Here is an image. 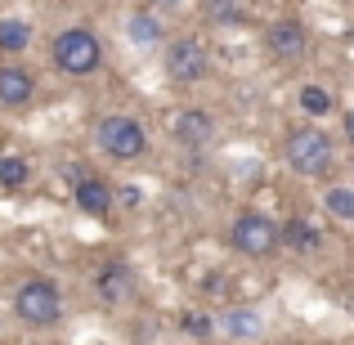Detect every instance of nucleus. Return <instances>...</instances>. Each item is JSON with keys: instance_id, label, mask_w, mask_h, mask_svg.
Returning a JSON list of instances; mask_svg holds the SVG:
<instances>
[{"instance_id": "39448f33", "label": "nucleus", "mask_w": 354, "mask_h": 345, "mask_svg": "<svg viewBox=\"0 0 354 345\" xmlns=\"http://www.w3.org/2000/svg\"><path fill=\"white\" fill-rule=\"evenodd\" d=\"M229 242H234L242 256L265 260V256H274V251L283 247V229H278L269 216H260V211H242L234 225H229Z\"/></svg>"}, {"instance_id": "423d86ee", "label": "nucleus", "mask_w": 354, "mask_h": 345, "mask_svg": "<svg viewBox=\"0 0 354 345\" xmlns=\"http://www.w3.org/2000/svg\"><path fill=\"white\" fill-rule=\"evenodd\" d=\"M162 68L171 81H184V86H198L202 77H211V54L202 41H193V36H180V41L166 45L162 54Z\"/></svg>"}, {"instance_id": "ddd939ff", "label": "nucleus", "mask_w": 354, "mask_h": 345, "mask_svg": "<svg viewBox=\"0 0 354 345\" xmlns=\"http://www.w3.org/2000/svg\"><path fill=\"white\" fill-rule=\"evenodd\" d=\"M319 238L323 233L310 225V220H301V216H292L283 225V247H292V251H319Z\"/></svg>"}, {"instance_id": "6ab92c4d", "label": "nucleus", "mask_w": 354, "mask_h": 345, "mask_svg": "<svg viewBox=\"0 0 354 345\" xmlns=\"http://www.w3.org/2000/svg\"><path fill=\"white\" fill-rule=\"evenodd\" d=\"M332 104H337V99H332L323 86H301V108H305L310 117H328Z\"/></svg>"}, {"instance_id": "412c9836", "label": "nucleus", "mask_w": 354, "mask_h": 345, "mask_svg": "<svg viewBox=\"0 0 354 345\" xmlns=\"http://www.w3.org/2000/svg\"><path fill=\"white\" fill-rule=\"evenodd\" d=\"M346 139L354 144V113H346Z\"/></svg>"}, {"instance_id": "dca6fc26", "label": "nucleus", "mask_w": 354, "mask_h": 345, "mask_svg": "<svg viewBox=\"0 0 354 345\" xmlns=\"http://www.w3.org/2000/svg\"><path fill=\"white\" fill-rule=\"evenodd\" d=\"M202 14H207L211 23H225V27L251 23V9L247 5H234V0H207V5H202Z\"/></svg>"}, {"instance_id": "9d476101", "label": "nucleus", "mask_w": 354, "mask_h": 345, "mask_svg": "<svg viewBox=\"0 0 354 345\" xmlns=\"http://www.w3.org/2000/svg\"><path fill=\"white\" fill-rule=\"evenodd\" d=\"M171 130L184 148H202L211 139V130H216V121H211V113H202V108H184V113H175Z\"/></svg>"}, {"instance_id": "7ed1b4c3", "label": "nucleus", "mask_w": 354, "mask_h": 345, "mask_svg": "<svg viewBox=\"0 0 354 345\" xmlns=\"http://www.w3.org/2000/svg\"><path fill=\"white\" fill-rule=\"evenodd\" d=\"M14 314L27 323V328H59L63 319V296L50 278H27L14 292Z\"/></svg>"}, {"instance_id": "4468645a", "label": "nucleus", "mask_w": 354, "mask_h": 345, "mask_svg": "<svg viewBox=\"0 0 354 345\" xmlns=\"http://www.w3.org/2000/svg\"><path fill=\"white\" fill-rule=\"evenodd\" d=\"M126 36L135 45H157V41H162V18L148 14V9H135V14H130V23H126Z\"/></svg>"}, {"instance_id": "aec40b11", "label": "nucleus", "mask_w": 354, "mask_h": 345, "mask_svg": "<svg viewBox=\"0 0 354 345\" xmlns=\"http://www.w3.org/2000/svg\"><path fill=\"white\" fill-rule=\"evenodd\" d=\"M180 328L189 332V337H207V332L216 328V323H211L207 314H184V319H180Z\"/></svg>"}, {"instance_id": "f3484780", "label": "nucleus", "mask_w": 354, "mask_h": 345, "mask_svg": "<svg viewBox=\"0 0 354 345\" xmlns=\"http://www.w3.org/2000/svg\"><path fill=\"white\" fill-rule=\"evenodd\" d=\"M27 175H32V171H27V162L18 153H5V157H0V189H23Z\"/></svg>"}, {"instance_id": "f8f14e48", "label": "nucleus", "mask_w": 354, "mask_h": 345, "mask_svg": "<svg viewBox=\"0 0 354 345\" xmlns=\"http://www.w3.org/2000/svg\"><path fill=\"white\" fill-rule=\"evenodd\" d=\"M220 328H225L229 337H238V341H251V337L265 332V319H260L256 310H229L225 319H220Z\"/></svg>"}, {"instance_id": "f03ea898", "label": "nucleus", "mask_w": 354, "mask_h": 345, "mask_svg": "<svg viewBox=\"0 0 354 345\" xmlns=\"http://www.w3.org/2000/svg\"><path fill=\"white\" fill-rule=\"evenodd\" d=\"M287 166L296 175H305V180H319V175H328L337 166V148H332V139L323 130L301 126L287 135Z\"/></svg>"}, {"instance_id": "f257e3e1", "label": "nucleus", "mask_w": 354, "mask_h": 345, "mask_svg": "<svg viewBox=\"0 0 354 345\" xmlns=\"http://www.w3.org/2000/svg\"><path fill=\"white\" fill-rule=\"evenodd\" d=\"M50 59L63 77H90L104 63V45H99V36L90 27H63L50 45Z\"/></svg>"}, {"instance_id": "6e6552de", "label": "nucleus", "mask_w": 354, "mask_h": 345, "mask_svg": "<svg viewBox=\"0 0 354 345\" xmlns=\"http://www.w3.org/2000/svg\"><path fill=\"white\" fill-rule=\"evenodd\" d=\"M32 95H36V77L18 63H5L0 68V108H23L32 104Z\"/></svg>"}, {"instance_id": "9b49d317", "label": "nucleus", "mask_w": 354, "mask_h": 345, "mask_svg": "<svg viewBox=\"0 0 354 345\" xmlns=\"http://www.w3.org/2000/svg\"><path fill=\"white\" fill-rule=\"evenodd\" d=\"M130 292H135L130 265L126 260H108V265L99 269V296H104L108 305H121V301H130Z\"/></svg>"}, {"instance_id": "1a4fd4ad", "label": "nucleus", "mask_w": 354, "mask_h": 345, "mask_svg": "<svg viewBox=\"0 0 354 345\" xmlns=\"http://www.w3.org/2000/svg\"><path fill=\"white\" fill-rule=\"evenodd\" d=\"M72 202H77L86 216H108V211H113V189H108L104 180H95V175H77V180H72Z\"/></svg>"}, {"instance_id": "2eb2a0df", "label": "nucleus", "mask_w": 354, "mask_h": 345, "mask_svg": "<svg viewBox=\"0 0 354 345\" xmlns=\"http://www.w3.org/2000/svg\"><path fill=\"white\" fill-rule=\"evenodd\" d=\"M32 41V23L23 18H0V54H23Z\"/></svg>"}, {"instance_id": "20e7f679", "label": "nucleus", "mask_w": 354, "mask_h": 345, "mask_svg": "<svg viewBox=\"0 0 354 345\" xmlns=\"http://www.w3.org/2000/svg\"><path fill=\"white\" fill-rule=\"evenodd\" d=\"M95 139H99V148H104L108 157H117V162H135V157H144V148H148V130L126 113L99 117Z\"/></svg>"}, {"instance_id": "a211bd4d", "label": "nucleus", "mask_w": 354, "mask_h": 345, "mask_svg": "<svg viewBox=\"0 0 354 345\" xmlns=\"http://www.w3.org/2000/svg\"><path fill=\"white\" fill-rule=\"evenodd\" d=\"M323 207H328V216H337V220H354V189H346V184L328 189Z\"/></svg>"}, {"instance_id": "0eeeda50", "label": "nucleus", "mask_w": 354, "mask_h": 345, "mask_svg": "<svg viewBox=\"0 0 354 345\" xmlns=\"http://www.w3.org/2000/svg\"><path fill=\"white\" fill-rule=\"evenodd\" d=\"M265 50H269V59H278V63H296L310 50V32H305L301 18H274V23L265 27Z\"/></svg>"}]
</instances>
